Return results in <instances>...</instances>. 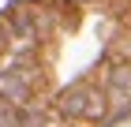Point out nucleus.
I'll use <instances>...</instances> for the list:
<instances>
[{
    "label": "nucleus",
    "instance_id": "nucleus-1",
    "mask_svg": "<svg viewBox=\"0 0 131 127\" xmlns=\"http://www.w3.org/2000/svg\"><path fill=\"white\" fill-rule=\"evenodd\" d=\"M60 112L68 120L97 123V120H105V112H109V97H105V90L94 86V82H79V86H71V90L60 94Z\"/></svg>",
    "mask_w": 131,
    "mask_h": 127
},
{
    "label": "nucleus",
    "instance_id": "nucleus-2",
    "mask_svg": "<svg viewBox=\"0 0 131 127\" xmlns=\"http://www.w3.org/2000/svg\"><path fill=\"white\" fill-rule=\"evenodd\" d=\"M105 97L131 101V60H116L112 56V67L105 75Z\"/></svg>",
    "mask_w": 131,
    "mask_h": 127
}]
</instances>
